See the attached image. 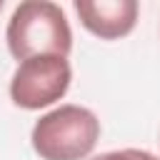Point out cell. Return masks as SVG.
Instances as JSON below:
<instances>
[{"label":"cell","mask_w":160,"mask_h":160,"mask_svg":"<svg viewBox=\"0 0 160 160\" xmlns=\"http://www.w3.org/2000/svg\"><path fill=\"white\" fill-rule=\"evenodd\" d=\"M5 40L18 62L38 55L68 58L72 50V32L62 8L48 0L20 2L10 15Z\"/></svg>","instance_id":"obj_1"},{"label":"cell","mask_w":160,"mask_h":160,"mask_svg":"<svg viewBox=\"0 0 160 160\" xmlns=\"http://www.w3.org/2000/svg\"><path fill=\"white\" fill-rule=\"evenodd\" d=\"M100 138V120L82 105H60L32 128V150L42 160H85Z\"/></svg>","instance_id":"obj_2"},{"label":"cell","mask_w":160,"mask_h":160,"mask_svg":"<svg viewBox=\"0 0 160 160\" xmlns=\"http://www.w3.org/2000/svg\"><path fill=\"white\" fill-rule=\"evenodd\" d=\"M72 80L68 58L38 55L18 65L10 80V98L22 110H40L60 100Z\"/></svg>","instance_id":"obj_3"},{"label":"cell","mask_w":160,"mask_h":160,"mask_svg":"<svg viewBox=\"0 0 160 160\" xmlns=\"http://www.w3.org/2000/svg\"><path fill=\"white\" fill-rule=\"evenodd\" d=\"M75 12L88 32L100 40H118L138 22L135 0H75Z\"/></svg>","instance_id":"obj_4"},{"label":"cell","mask_w":160,"mask_h":160,"mask_svg":"<svg viewBox=\"0 0 160 160\" xmlns=\"http://www.w3.org/2000/svg\"><path fill=\"white\" fill-rule=\"evenodd\" d=\"M92 160H158L152 152L148 150H135V148H128V150H112V152H102Z\"/></svg>","instance_id":"obj_5"},{"label":"cell","mask_w":160,"mask_h":160,"mask_svg":"<svg viewBox=\"0 0 160 160\" xmlns=\"http://www.w3.org/2000/svg\"><path fill=\"white\" fill-rule=\"evenodd\" d=\"M0 10H2V0H0Z\"/></svg>","instance_id":"obj_6"}]
</instances>
